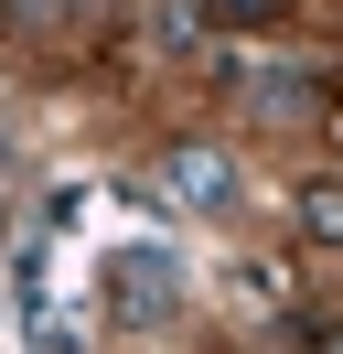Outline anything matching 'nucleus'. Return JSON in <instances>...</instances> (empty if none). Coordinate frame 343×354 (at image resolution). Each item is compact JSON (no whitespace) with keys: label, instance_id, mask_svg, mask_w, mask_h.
Wrapping results in <instances>:
<instances>
[{"label":"nucleus","instance_id":"nucleus-1","mask_svg":"<svg viewBox=\"0 0 343 354\" xmlns=\"http://www.w3.org/2000/svg\"><path fill=\"white\" fill-rule=\"evenodd\" d=\"M172 301H183V258L172 247H118L107 258V311L118 322H161Z\"/></svg>","mask_w":343,"mask_h":354},{"label":"nucleus","instance_id":"nucleus-2","mask_svg":"<svg viewBox=\"0 0 343 354\" xmlns=\"http://www.w3.org/2000/svg\"><path fill=\"white\" fill-rule=\"evenodd\" d=\"M161 194L183 204V215H236V161L225 151H172L161 161Z\"/></svg>","mask_w":343,"mask_h":354},{"label":"nucleus","instance_id":"nucleus-3","mask_svg":"<svg viewBox=\"0 0 343 354\" xmlns=\"http://www.w3.org/2000/svg\"><path fill=\"white\" fill-rule=\"evenodd\" d=\"M300 236L343 247V183H311V194H300Z\"/></svg>","mask_w":343,"mask_h":354},{"label":"nucleus","instance_id":"nucleus-4","mask_svg":"<svg viewBox=\"0 0 343 354\" xmlns=\"http://www.w3.org/2000/svg\"><path fill=\"white\" fill-rule=\"evenodd\" d=\"M214 11H225V22H279L290 0H214Z\"/></svg>","mask_w":343,"mask_h":354},{"label":"nucleus","instance_id":"nucleus-5","mask_svg":"<svg viewBox=\"0 0 343 354\" xmlns=\"http://www.w3.org/2000/svg\"><path fill=\"white\" fill-rule=\"evenodd\" d=\"M322 354H343V322H333V344H322Z\"/></svg>","mask_w":343,"mask_h":354},{"label":"nucleus","instance_id":"nucleus-6","mask_svg":"<svg viewBox=\"0 0 343 354\" xmlns=\"http://www.w3.org/2000/svg\"><path fill=\"white\" fill-rule=\"evenodd\" d=\"M0 225H11V215H0Z\"/></svg>","mask_w":343,"mask_h":354}]
</instances>
